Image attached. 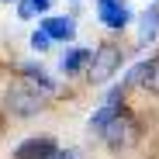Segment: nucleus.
<instances>
[{"label":"nucleus","mask_w":159,"mask_h":159,"mask_svg":"<svg viewBox=\"0 0 159 159\" xmlns=\"http://www.w3.org/2000/svg\"><path fill=\"white\" fill-rule=\"evenodd\" d=\"M24 76H28V83H35L42 93H52V90H56V83H52L42 69H35V66H24Z\"/></svg>","instance_id":"nucleus-11"},{"label":"nucleus","mask_w":159,"mask_h":159,"mask_svg":"<svg viewBox=\"0 0 159 159\" xmlns=\"http://www.w3.org/2000/svg\"><path fill=\"white\" fill-rule=\"evenodd\" d=\"M48 42H52V38L45 35V28H38V31L31 35V48H35V52H45V48H48Z\"/></svg>","instance_id":"nucleus-13"},{"label":"nucleus","mask_w":159,"mask_h":159,"mask_svg":"<svg viewBox=\"0 0 159 159\" xmlns=\"http://www.w3.org/2000/svg\"><path fill=\"white\" fill-rule=\"evenodd\" d=\"M97 14L107 28H125L131 21V11H128L125 0H97Z\"/></svg>","instance_id":"nucleus-4"},{"label":"nucleus","mask_w":159,"mask_h":159,"mask_svg":"<svg viewBox=\"0 0 159 159\" xmlns=\"http://www.w3.org/2000/svg\"><path fill=\"white\" fill-rule=\"evenodd\" d=\"M56 152H59V149H56V142H52V139H28V142L17 145L14 159H52Z\"/></svg>","instance_id":"nucleus-5"},{"label":"nucleus","mask_w":159,"mask_h":159,"mask_svg":"<svg viewBox=\"0 0 159 159\" xmlns=\"http://www.w3.org/2000/svg\"><path fill=\"white\" fill-rule=\"evenodd\" d=\"M42 11H48V0H21V4H17V14L21 17H35Z\"/></svg>","instance_id":"nucleus-12"},{"label":"nucleus","mask_w":159,"mask_h":159,"mask_svg":"<svg viewBox=\"0 0 159 159\" xmlns=\"http://www.w3.org/2000/svg\"><path fill=\"white\" fill-rule=\"evenodd\" d=\"M42 104H45L42 93H38V87H31V83H14V87L7 90V111L17 114V118H31V114H38Z\"/></svg>","instance_id":"nucleus-2"},{"label":"nucleus","mask_w":159,"mask_h":159,"mask_svg":"<svg viewBox=\"0 0 159 159\" xmlns=\"http://www.w3.org/2000/svg\"><path fill=\"white\" fill-rule=\"evenodd\" d=\"M45 35L48 38H59V42H69L73 35H76V24H73V17H45Z\"/></svg>","instance_id":"nucleus-6"},{"label":"nucleus","mask_w":159,"mask_h":159,"mask_svg":"<svg viewBox=\"0 0 159 159\" xmlns=\"http://www.w3.org/2000/svg\"><path fill=\"white\" fill-rule=\"evenodd\" d=\"M90 56L93 52H87V48H73V52H66L62 56V73H80V69H87L90 66Z\"/></svg>","instance_id":"nucleus-8"},{"label":"nucleus","mask_w":159,"mask_h":159,"mask_svg":"<svg viewBox=\"0 0 159 159\" xmlns=\"http://www.w3.org/2000/svg\"><path fill=\"white\" fill-rule=\"evenodd\" d=\"M100 139L107 142L111 149H125V145H131V142H135V121H131V114H128V111H118L114 121L104 128Z\"/></svg>","instance_id":"nucleus-3"},{"label":"nucleus","mask_w":159,"mask_h":159,"mask_svg":"<svg viewBox=\"0 0 159 159\" xmlns=\"http://www.w3.org/2000/svg\"><path fill=\"white\" fill-rule=\"evenodd\" d=\"M7 4H11V0H7Z\"/></svg>","instance_id":"nucleus-15"},{"label":"nucleus","mask_w":159,"mask_h":159,"mask_svg":"<svg viewBox=\"0 0 159 159\" xmlns=\"http://www.w3.org/2000/svg\"><path fill=\"white\" fill-rule=\"evenodd\" d=\"M121 107H114V104H104V107L90 118V131H97V135H104V128H107L111 121H114V114H118Z\"/></svg>","instance_id":"nucleus-9"},{"label":"nucleus","mask_w":159,"mask_h":159,"mask_svg":"<svg viewBox=\"0 0 159 159\" xmlns=\"http://www.w3.org/2000/svg\"><path fill=\"white\" fill-rule=\"evenodd\" d=\"M118 69H121V48L111 45V42L97 45L93 56H90V66H87V76L93 80V83H104V80H111Z\"/></svg>","instance_id":"nucleus-1"},{"label":"nucleus","mask_w":159,"mask_h":159,"mask_svg":"<svg viewBox=\"0 0 159 159\" xmlns=\"http://www.w3.org/2000/svg\"><path fill=\"white\" fill-rule=\"evenodd\" d=\"M52 159H76V156H73V152H56Z\"/></svg>","instance_id":"nucleus-14"},{"label":"nucleus","mask_w":159,"mask_h":159,"mask_svg":"<svg viewBox=\"0 0 159 159\" xmlns=\"http://www.w3.org/2000/svg\"><path fill=\"white\" fill-rule=\"evenodd\" d=\"M142 87L152 90V93H159V56L149 59V62H142Z\"/></svg>","instance_id":"nucleus-10"},{"label":"nucleus","mask_w":159,"mask_h":159,"mask_svg":"<svg viewBox=\"0 0 159 159\" xmlns=\"http://www.w3.org/2000/svg\"><path fill=\"white\" fill-rule=\"evenodd\" d=\"M159 35V7H149L139 17V42H152Z\"/></svg>","instance_id":"nucleus-7"}]
</instances>
